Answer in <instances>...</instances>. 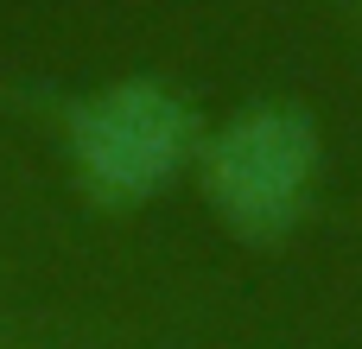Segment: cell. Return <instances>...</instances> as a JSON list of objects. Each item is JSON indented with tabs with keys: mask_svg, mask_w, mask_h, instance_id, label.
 <instances>
[{
	"mask_svg": "<svg viewBox=\"0 0 362 349\" xmlns=\"http://www.w3.org/2000/svg\"><path fill=\"white\" fill-rule=\"evenodd\" d=\"M191 184L242 248L293 242L325 191V127L305 102L261 95L204 127Z\"/></svg>",
	"mask_w": 362,
	"mask_h": 349,
	"instance_id": "1",
	"label": "cell"
},
{
	"mask_svg": "<svg viewBox=\"0 0 362 349\" xmlns=\"http://www.w3.org/2000/svg\"><path fill=\"white\" fill-rule=\"evenodd\" d=\"M204 114L165 76H108L64 108L70 184L95 210H146L191 178L204 146Z\"/></svg>",
	"mask_w": 362,
	"mask_h": 349,
	"instance_id": "2",
	"label": "cell"
},
{
	"mask_svg": "<svg viewBox=\"0 0 362 349\" xmlns=\"http://www.w3.org/2000/svg\"><path fill=\"white\" fill-rule=\"evenodd\" d=\"M0 349H13V337H6V331H0Z\"/></svg>",
	"mask_w": 362,
	"mask_h": 349,
	"instance_id": "3",
	"label": "cell"
}]
</instances>
